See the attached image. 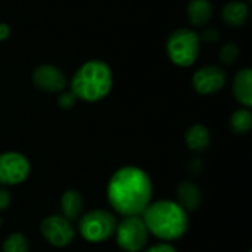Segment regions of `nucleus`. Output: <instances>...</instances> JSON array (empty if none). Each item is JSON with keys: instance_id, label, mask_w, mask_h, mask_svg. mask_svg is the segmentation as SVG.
I'll list each match as a JSON object with an SVG mask.
<instances>
[{"instance_id": "1", "label": "nucleus", "mask_w": 252, "mask_h": 252, "mask_svg": "<svg viewBox=\"0 0 252 252\" xmlns=\"http://www.w3.org/2000/svg\"><path fill=\"white\" fill-rule=\"evenodd\" d=\"M152 195L154 186L149 174L134 165L118 168L106 186V199L111 208L123 217L142 216L152 202Z\"/></svg>"}, {"instance_id": "2", "label": "nucleus", "mask_w": 252, "mask_h": 252, "mask_svg": "<svg viewBox=\"0 0 252 252\" xmlns=\"http://www.w3.org/2000/svg\"><path fill=\"white\" fill-rule=\"evenodd\" d=\"M151 235L162 242H173L186 235L189 229L188 213L170 199L151 202L140 216Z\"/></svg>"}, {"instance_id": "3", "label": "nucleus", "mask_w": 252, "mask_h": 252, "mask_svg": "<svg viewBox=\"0 0 252 252\" xmlns=\"http://www.w3.org/2000/svg\"><path fill=\"white\" fill-rule=\"evenodd\" d=\"M114 86L112 68L100 59L86 61L69 80V92L77 100L96 103L105 99Z\"/></svg>"}, {"instance_id": "4", "label": "nucleus", "mask_w": 252, "mask_h": 252, "mask_svg": "<svg viewBox=\"0 0 252 252\" xmlns=\"http://www.w3.org/2000/svg\"><path fill=\"white\" fill-rule=\"evenodd\" d=\"M165 52L170 62L179 68L192 66L201 52V38L199 34L188 27L174 30L165 43Z\"/></svg>"}, {"instance_id": "5", "label": "nucleus", "mask_w": 252, "mask_h": 252, "mask_svg": "<svg viewBox=\"0 0 252 252\" xmlns=\"http://www.w3.org/2000/svg\"><path fill=\"white\" fill-rule=\"evenodd\" d=\"M117 217L108 210H92L78 219V232L90 244H102L111 239L117 229Z\"/></svg>"}, {"instance_id": "6", "label": "nucleus", "mask_w": 252, "mask_h": 252, "mask_svg": "<svg viewBox=\"0 0 252 252\" xmlns=\"http://www.w3.org/2000/svg\"><path fill=\"white\" fill-rule=\"evenodd\" d=\"M114 236L117 245L124 252H142L149 241V232L140 216L123 217L117 223Z\"/></svg>"}, {"instance_id": "7", "label": "nucleus", "mask_w": 252, "mask_h": 252, "mask_svg": "<svg viewBox=\"0 0 252 252\" xmlns=\"http://www.w3.org/2000/svg\"><path fill=\"white\" fill-rule=\"evenodd\" d=\"M31 173L30 159L15 151L0 154V186H16L24 183Z\"/></svg>"}, {"instance_id": "8", "label": "nucleus", "mask_w": 252, "mask_h": 252, "mask_svg": "<svg viewBox=\"0 0 252 252\" xmlns=\"http://www.w3.org/2000/svg\"><path fill=\"white\" fill-rule=\"evenodd\" d=\"M40 233L49 245L55 248H65L72 244L75 238V227L72 221L63 216L53 214L41 220Z\"/></svg>"}, {"instance_id": "9", "label": "nucleus", "mask_w": 252, "mask_h": 252, "mask_svg": "<svg viewBox=\"0 0 252 252\" xmlns=\"http://www.w3.org/2000/svg\"><path fill=\"white\" fill-rule=\"evenodd\" d=\"M227 83L226 71L219 65H205L192 75V87L201 96H211L223 90Z\"/></svg>"}, {"instance_id": "10", "label": "nucleus", "mask_w": 252, "mask_h": 252, "mask_svg": "<svg viewBox=\"0 0 252 252\" xmlns=\"http://www.w3.org/2000/svg\"><path fill=\"white\" fill-rule=\"evenodd\" d=\"M31 81L35 89L44 93H61L65 90L68 80L65 72L53 63H41L32 69Z\"/></svg>"}, {"instance_id": "11", "label": "nucleus", "mask_w": 252, "mask_h": 252, "mask_svg": "<svg viewBox=\"0 0 252 252\" xmlns=\"http://www.w3.org/2000/svg\"><path fill=\"white\" fill-rule=\"evenodd\" d=\"M232 92L236 99V102L242 108L252 106V69L245 66L239 69L232 81Z\"/></svg>"}, {"instance_id": "12", "label": "nucleus", "mask_w": 252, "mask_h": 252, "mask_svg": "<svg viewBox=\"0 0 252 252\" xmlns=\"http://www.w3.org/2000/svg\"><path fill=\"white\" fill-rule=\"evenodd\" d=\"M176 198H177L176 202L186 213L199 210V207L202 204V192H201L199 186L190 180H183L179 183V186L176 189Z\"/></svg>"}, {"instance_id": "13", "label": "nucleus", "mask_w": 252, "mask_h": 252, "mask_svg": "<svg viewBox=\"0 0 252 252\" xmlns=\"http://www.w3.org/2000/svg\"><path fill=\"white\" fill-rule=\"evenodd\" d=\"M61 216L69 221H75L81 217L84 210V198L75 189H68L61 196Z\"/></svg>"}, {"instance_id": "14", "label": "nucleus", "mask_w": 252, "mask_h": 252, "mask_svg": "<svg viewBox=\"0 0 252 252\" xmlns=\"http://www.w3.org/2000/svg\"><path fill=\"white\" fill-rule=\"evenodd\" d=\"M214 13L213 3L210 0H190L186 6V16L190 25L205 27Z\"/></svg>"}, {"instance_id": "15", "label": "nucleus", "mask_w": 252, "mask_h": 252, "mask_svg": "<svg viewBox=\"0 0 252 252\" xmlns=\"http://www.w3.org/2000/svg\"><path fill=\"white\" fill-rule=\"evenodd\" d=\"M250 16V6L242 0H232L221 9L223 21L230 27H242Z\"/></svg>"}, {"instance_id": "16", "label": "nucleus", "mask_w": 252, "mask_h": 252, "mask_svg": "<svg viewBox=\"0 0 252 252\" xmlns=\"http://www.w3.org/2000/svg\"><path fill=\"white\" fill-rule=\"evenodd\" d=\"M185 143L193 152H204L211 143V134L204 124H193L185 133Z\"/></svg>"}, {"instance_id": "17", "label": "nucleus", "mask_w": 252, "mask_h": 252, "mask_svg": "<svg viewBox=\"0 0 252 252\" xmlns=\"http://www.w3.org/2000/svg\"><path fill=\"white\" fill-rule=\"evenodd\" d=\"M230 127L236 134H247L252 127V114L250 108H239L230 117Z\"/></svg>"}, {"instance_id": "18", "label": "nucleus", "mask_w": 252, "mask_h": 252, "mask_svg": "<svg viewBox=\"0 0 252 252\" xmlns=\"http://www.w3.org/2000/svg\"><path fill=\"white\" fill-rule=\"evenodd\" d=\"M1 252H30V241L19 232L10 233L1 245Z\"/></svg>"}, {"instance_id": "19", "label": "nucleus", "mask_w": 252, "mask_h": 252, "mask_svg": "<svg viewBox=\"0 0 252 252\" xmlns=\"http://www.w3.org/2000/svg\"><path fill=\"white\" fill-rule=\"evenodd\" d=\"M241 55V49L236 43L230 41V43H226L221 46L220 52H219V56H220V61L226 65H232L238 61Z\"/></svg>"}, {"instance_id": "20", "label": "nucleus", "mask_w": 252, "mask_h": 252, "mask_svg": "<svg viewBox=\"0 0 252 252\" xmlns=\"http://www.w3.org/2000/svg\"><path fill=\"white\" fill-rule=\"evenodd\" d=\"M77 103V99H75V96L68 90H63V92H61L59 93V96H58V106L61 108V109H71V108H74V105Z\"/></svg>"}, {"instance_id": "21", "label": "nucleus", "mask_w": 252, "mask_h": 252, "mask_svg": "<svg viewBox=\"0 0 252 252\" xmlns=\"http://www.w3.org/2000/svg\"><path fill=\"white\" fill-rule=\"evenodd\" d=\"M10 202H12L10 192L4 186H0V213L6 211L10 207Z\"/></svg>"}, {"instance_id": "22", "label": "nucleus", "mask_w": 252, "mask_h": 252, "mask_svg": "<svg viewBox=\"0 0 252 252\" xmlns=\"http://www.w3.org/2000/svg\"><path fill=\"white\" fill-rule=\"evenodd\" d=\"M142 252H177V250L170 242H158Z\"/></svg>"}, {"instance_id": "23", "label": "nucleus", "mask_w": 252, "mask_h": 252, "mask_svg": "<svg viewBox=\"0 0 252 252\" xmlns=\"http://www.w3.org/2000/svg\"><path fill=\"white\" fill-rule=\"evenodd\" d=\"M199 38H201V41L205 40V41H208V43H214V41L219 40V31L214 30V28H207V30L204 31V34L199 35Z\"/></svg>"}, {"instance_id": "24", "label": "nucleus", "mask_w": 252, "mask_h": 252, "mask_svg": "<svg viewBox=\"0 0 252 252\" xmlns=\"http://www.w3.org/2000/svg\"><path fill=\"white\" fill-rule=\"evenodd\" d=\"M10 27L6 22H0V41H4L10 37Z\"/></svg>"}, {"instance_id": "25", "label": "nucleus", "mask_w": 252, "mask_h": 252, "mask_svg": "<svg viewBox=\"0 0 252 252\" xmlns=\"http://www.w3.org/2000/svg\"><path fill=\"white\" fill-rule=\"evenodd\" d=\"M0 224H1V219H0Z\"/></svg>"}, {"instance_id": "26", "label": "nucleus", "mask_w": 252, "mask_h": 252, "mask_svg": "<svg viewBox=\"0 0 252 252\" xmlns=\"http://www.w3.org/2000/svg\"><path fill=\"white\" fill-rule=\"evenodd\" d=\"M248 1H251V0H248Z\"/></svg>"}]
</instances>
